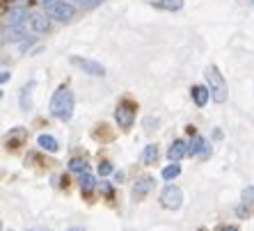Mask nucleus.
<instances>
[{
  "label": "nucleus",
  "mask_w": 254,
  "mask_h": 231,
  "mask_svg": "<svg viewBox=\"0 0 254 231\" xmlns=\"http://www.w3.org/2000/svg\"><path fill=\"white\" fill-rule=\"evenodd\" d=\"M73 106H76V99H73V92L66 87H60L58 92L51 99V115L60 121H69L71 115H73Z\"/></svg>",
  "instance_id": "nucleus-1"
},
{
  "label": "nucleus",
  "mask_w": 254,
  "mask_h": 231,
  "mask_svg": "<svg viewBox=\"0 0 254 231\" xmlns=\"http://www.w3.org/2000/svg\"><path fill=\"white\" fill-rule=\"evenodd\" d=\"M204 78H206L208 83V89H211V99L215 103H225L227 101V83L225 78H222V73L215 69V66H208L206 71H204Z\"/></svg>",
  "instance_id": "nucleus-2"
},
{
  "label": "nucleus",
  "mask_w": 254,
  "mask_h": 231,
  "mask_svg": "<svg viewBox=\"0 0 254 231\" xmlns=\"http://www.w3.org/2000/svg\"><path fill=\"white\" fill-rule=\"evenodd\" d=\"M135 110H137V106L133 101H122L119 103L117 110H115V119H117L119 128L128 130L130 126L135 124Z\"/></svg>",
  "instance_id": "nucleus-3"
},
{
  "label": "nucleus",
  "mask_w": 254,
  "mask_h": 231,
  "mask_svg": "<svg viewBox=\"0 0 254 231\" xmlns=\"http://www.w3.org/2000/svg\"><path fill=\"white\" fill-rule=\"evenodd\" d=\"M160 204H163L165 208H170V211L181 208V204H184V192H181V188H177V185H167V188L160 192Z\"/></svg>",
  "instance_id": "nucleus-4"
},
{
  "label": "nucleus",
  "mask_w": 254,
  "mask_h": 231,
  "mask_svg": "<svg viewBox=\"0 0 254 231\" xmlns=\"http://www.w3.org/2000/svg\"><path fill=\"white\" fill-rule=\"evenodd\" d=\"M48 16L55 18V21H71V18L76 16V7H73V2L58 0V2L48 9Z\"/></svg>",
  "instance_id": "nucleus-5"
},
{
  "label": "nucleus",
  "mask_w": 254,
  "mask_h": 231,
  "mask_svg": "<svg viewBox=\"0 0 254 231\" xmlns=\"http://www.w3.org/2000/svg\"><path fill=\"white\" fill-rule=\"evenodd\" d=\"M71 64H76L78 69H83L85 73L89 76H96V78H103L106 76V66L94 62V59H87V58H71Z\"/></svg>",
  "instance_id": "nucleus-6"
},
{
  "label": "nucleus",
  "mask_w": 254,
  "mask_h": 231,
  "mask_svg": "<svg viewBox=\"0 0 254 231\" xmlns=\"http://www.w3.org/2000/svg\"><path fill=\"white\" fill-rule=\"evenodd\" d=\"M188 156H199V158H208L211 156V144L201 135H192L188 144Z\"/></svg>",
  "instance_id": "nucleus-7"
},
{
  "label": "nucleus",
  "mask_w": 254,
  "mask_h": 231,
  "mask_svg": "<svg viewBox=\"0 0 254 231\" xmlns=\"http://www.w3.org/2000/svg\"><path fill=\"white\" fill-rule=\"evenodd\" d=\"M154 185H156V181L151 176H142V178H137L135 181V185H133V192H130V195H133V199H142V197H147L149 192H151V190H154Z\"/></svg>",
  "instance_id": "nucleus-8"
},
{
  "label": "nucleus",
  "mask_w": 254,
  "mask_h": 231,
  "mask_svg": "<svg viewBox=\"0 0 254 231\" xmlns=\"http://www.w3.org/2000/svg\"><path fill=\"white\" fill-rule=\"evenodd\" d=\"M32 16V14L28 12V7H23V5H16V7H12L9 12L5 14V18H7V23L9 25H18V23H28V18Z\"/></svg>",
  "instance_id": "nucleus-9"
},
{
  "label": "nucleus",
  "mask_w": 254,
  "mask_h": 231,
  "mask_svg": "<svg viewBox=\"0 0 254 231\" xmlns=\"http://www.w3.org/2000/svg\"><path fill=\"white\" fill-rule=\"evenodd\" d=\"M25 37V23H18V25H9V30L2 28V44H9V42H21Z\"/></svg>",
  "instance_id": "nucleus-10"
},
{
  "label": "nucleus",
  "mask_w": 254,
  "mask_h": 231,
  "mask_svg": "<svg viewBox=\"0 0 254 231\" xmlns=\"http://www.w3.org/2000/svg\"><path fill=\"white\" fill-rule=\"evenodd\" d=\"M184 156H188V144H186L184 140H174V142L170 144V149H167V158H170L172 163H179Z\"/></svg>",
  "instance_id": "nucleus-11"
},
{
  "label": "nucleus",
  "mask_w": 254,
  "mask_h": 231,
  "mask_svg": "<svg viewBox=\"0 0 254 231\" xmlns=\"http://www.w3.org/2000/svg\"><path fill=\"white\" fill-rule=\"evenodd\" d=\"M30 28H32V32H37V35H44V32L51 30V18H46L44 14H32V16H30Z\"/></svg>",
  "instance_id": "nucleus-12"
},
{
  "label": "nucleus",
  "mask_w": 254,
  "mask_h": 231,
  "mask_svg": "<svg viewBox=\"0 0 254 231\" xmlns=\"http://www.w3.org/2000/svg\"><path fill=\"white\" fill-rule=\"evenodd\" d=\"M190 96H192V101H195L197 106L204 108L208 103V99H211V89H208V87H201V85H192V89H190Z\"/></svg>",
  "instance_id": "nucleus-13"
},
{
  "label": "nucleus",
  "mask_w": 254,
  "mask_h": 231,
  "mask_svg": "<svg viewBox=\"0 0 254 231\" xmlns=\"http://www.w3.org/2000/svg\"><path fill=\"white\" fill-rule=\"evenodd\" d=\"M25 128H21V126H16L14 130H9V137H7V149H18L21 144H23L25 140Z\"/></svg>",
  "instance_id": "nucleus-14"
},
{
  "label": "nucleus",
  "mask_w": 254,
  "mask_h": 231,
  "mask_svg": "<svg viewBox=\"0 0 254 231\" xmlns=\"http://www.w3.org/2000/svg\"><path fill=\"white\" fill-rule=\"evenodd\" d=\"M37 144L44 149V151H48V154H58V149H60V144H58V140H55L53 135H39L37 137Z\"/></svg>",
  "instance_id": "nucleus-15"
},
{
  "label": "nucleus",
  "mask_w": 254,
  "mask_h": 231,
  "mask_svg": "<svg viewBox=\"0 0 254 231\" xmlns=\"http://www.w3.org/2000/svg\"><path fill=\"white\" fill-rule=\"evenodd\" d=\"M151 5L165 9V12H179L184 7V0H151Z\"/></svg>",
  "instance_id": "nucleus-16"
},
{
  "label": "nucleus",
  "mask_w": 254,
  "mask_h": 231,
  "mask_svg": "<svg viewBox=\"0 0 254 231\" xmlns=\"http://www.w3.org/2000/svg\"><path fill=\"white\" fill-rule=\"evenodd\" d=\"M32 89H35V83H28L21 89V96H18L21 110H30V108H32Z\"/></svg>",
  "instance_id": "nucleus-17"
},
{
  "label": "nucleus",
  "mask_w": 254,
  "mask_h": 231,
  "mask_svg": "<svg viewBox=\"0 0 254 231\" xmlns=\"http://www.w3.org/2000/svg\"><path fill=\"white\" fill-rule=\"evenodd\" d=\"M156 160H158V147L156 144H147L144 154H142V163L144 165H156Z\"/></svg>",
  "instance_id": "nucleus-18"
},
{
  "label": "nucleus",
  "mask_w": 254,
  "mask_h": 231,
  "mask_svg": "<svg viewBox=\"0 0 254 231\" xmlns=\"http://www.w3.org/2000/svg\"><path fill=\"white\" fill-rule=\"evenodd\" d=\"M94 188H96V176H92L89 172L80 174V190H83L85 195H89Z\"/></svg>",
  "instance_id": "nucleus-19"
},
{
  "label": "nucleus",
  "mask_w": 254,
  "mask_h": 231,
  "mask_svg": "<svg viewBox=\"0 0 254 231\" xmlns=\"http://www.w3.org/2000/svg\"><path fill=\"white\" fill-rule=\"evenodd\" d=\"M69 170H71V172H76V174H85V172H87V160L71 158L69 160Z\"/></svg>",
  "instance_id": "nucleus-20"
},
{
  "label": "nucleus",
  "mask_w": 254,
  "mask_h": 231,
  "mask_svg": "<svg viewBox=\"0 0 254 231\" xmlns=\"http://www.w3.org/2000/svg\"><path fill=\"white\" fill-rule=\"evenodd\" d=\"M179 174H181V165H177V163H174V165H167L165 170H163V178H165V181H174Z\"/></svg>",
  "instance_id": "nucleus-21"
},
{
  "label": "nucleus",
  "mask_w": 254,
  "mask_h": 231,
  "mask_svg": "<svg viewBox=\"0 0 254 231\" xmlns=\"http://www.w3.org/2000/svg\"><path fill=\"white\" fill-rule=\"evenodd\" d=\"M241 199H243V204H248L250 208H254V185H248V188L243 190Z\"/></svg>",
  "instance_id": "nucleus-22"
},
{
  "label": "nucleus",
  "mask_w": 254,
  "mask_h": 231,
  "mask_svg": "<svg viewBox=\"0 0 254 231\" xmlns=\"http://www.w3.org/2000/svg\"><path fill=\"white\" fill-rule=\"evenodd\" d=\"M78 7H85V9H89V7H96V5H101L103 0H73Z\"/></svg>",
  "instance_id": "nucleus-23"
},
{
  "label": "nucleus",
  "mask_w": 254,
  "mask_h": 231,
  "mask_svg": "<svg viewBox=\"0 0 254 231\" xmlns=\"http://www.w3.org/2000/svg\"><path fill=\"white\" fill-rule=\"evenodd\" d=\"M99 174H101V176H108V174H113V165H110L108 160H103V163L99 165Z\"/></svg>",
  "instance_id": "nucleus-24"
},
{
  "label": "nucleus",
  "mask_w": 254,
  "mask_h": 231,
  "mask_svg": "<svg viewBox=\"0 0 254 231\" xmlns=\"http://www.w3.org/2000/svg\"><path fill=\"white\" fill-rule=\"evenodd\" d=\"M154 126H158V119H154V117L144 119V130H154Z\"/></svg>",
  "instance_id": "nucleus-25"
},
{
  "label": "nucleus",
  "mask_w": 254,
  "mask_h": 231,
  "mask_svg": "<svg viewBox=\"0 0 254 231\" xmlns=\"http://www.w3.org/2000/svg\"><path fill=\"white\" fill-rule=\"evenodd\" d=\"M32 44H35V37H30V39H23V42H21V51L25 53V51H28V48L32 46Z\"/></svg>",
  "instance_id": "nucleus-26"
},
{
  "label": "nucleus",
  "mask_w": 254,
  "mask_h": 231,
  "mask_svg": "<svg viewBox=\"0 0 254 231\" xmlns=\"http://www.w3.org/2000/svg\"><path fill=\"white\" fill-rule=\"evenodd\" d=\"M9 78H12V73L7 71V69H2V71H0V83H2V85H7V80H9Z\"/></svg>",
  "instance_id": "nucleus-27"
},
{
  "label": "nucleus",
  "mask_w": 254,
  "mask_h": 231,
  "mask_svg": "<svg viewBox=\"0 0 254 231\" xmlns=\"http://www.w3.org/2000/svg\"><path fill=\"white\" fill-rule=\"evenodd\" d=\"M55 2H58V0H42V7H44V9H46V12H48V9H51V7H53Z\"/></svg>",
  "instance_id": "nucleus-28"
},
{
  "label": "nucleus",
  "mask_w": 254,
  "mask_h": 231,
  "mask_svg": "<svg viewBox=\"0 0 254 231\" xmlns=\"http://www.w3.org/2000/svg\"><path fill=\"white\" fill-rule=\"evenodd\" d=\"M218 231H241L238 227H229V225H225V227H220Z\"/></svg>",
  "instance_id": "nucleus-29"
},
{
  "label": "nucleus",
  "mask_w": 254,
  "mask_h": 231,
  "mask_svg": "<svg viewBox=\"0 0 254 231\" xmlns=\"http://www.w3.org/2000/svg\"><path fill=\"white\" fill-rule=\"evenodd\" d=\"M115 181H117V183H122V181H124V172H117V174H115Z\"/></svg>",
  "instance_id": "nucleus-30"
},
{
  "label": "nucleus",
  "mask_w": 254,
  "mask_h": 231,
  "mask_svg": "<svg viewBox=\"0 0 254 231\" xmlns=\"http://www.w3.org/2000/svg\"><path fill=\"white\" fill-rule=\"evenodd\" d=\"M101 188H103V192H106V195H108V197L113 195V188H110V185H101Z\"/></svg>",
  "instance_id": "nucleus-31"
},
{
  "label": "nucleus",
  "mask_w": 254,
  "mask_h": 231,
  "mask_svg": "<svg viewBox=\"0 0 254 231\" xmlns=\"http://www.w3.org/2000/svg\"><path fill=\"white\" fill-rule=\"evenodd\" d=\"M25 231H51V229H44V227H35V229H25Z\"/></svg>",
  "instance_id": "nucleus-32"
},
{
  "label": "nucleus",
  "mask_w": 254,
  "mask_h": 231,
  "mask_svg": "<svg viewBox=\"0 0 254 231\" xmlns=\"http://www.w3.org/2000/svg\"><path fill=\"white\" fill-rule=\"evenodd\" d=\"M66 231H85L83 227H71V229H66Z\"/></svg>",
  "instance_id": "nucleus-33"
}]
</instances>
